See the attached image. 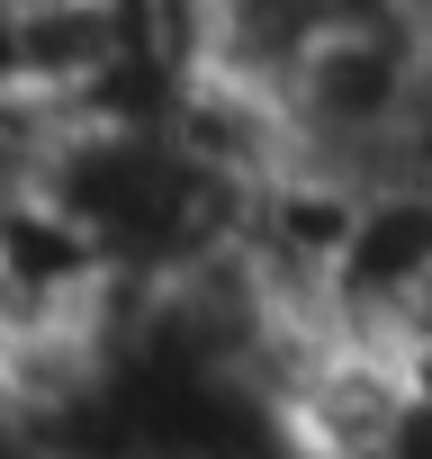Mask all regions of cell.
<instances>
[{
  "label": "cell",
  "mask_w": 432,
  "mask_h": 459,
  "mask_svg": "<svg viewBox=\"0 0 432 459\" xmlns=\"http://www.w3.org/2000/svg\"><path fill=\"white\" fill-rule=\"evenodd\" d=\"M37 10H64V0H0V19H10V28H19V19H37Z\"/></svg>",
  "instance_id": "cell-1"
}]
</instances>
